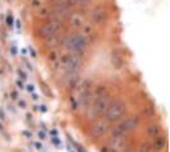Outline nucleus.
Returning <instances> with one entry per match:
<instances>
[{"label": "nucleus", "instance_id": "19", "mask_svg": "<svg viewBox=\"0 0 170 152\" xmlns=\"http://www.w3.org/2000/svg\"><path fill=\"white\" fill-rule=\"evenodd\" d=\"M77 152H87L82 146H77Z\"/></svg>", "mask_w": 170, "mask_h": 152}, {"label": "nucleus", "instance_id": "26", "mask_svg": "<svg viewBox=\"0 0 170 152\" xmlns=\"http://www.w3.org/2000/svg\"><path fill=\"white\" fill-rule=\"evenodd\" d=\"M12 22H13V18H12V17H8V19H6V23L10 26V24H12Z\"/></svg>", "mask_w": 170, "mask_h": 152}, {"label": "nucleus", "instance_id": "35", "mask_svg": "<svg viewBox=\"0 0 170 152\" xmlns=\"http://www.w3.org/2000/svg\"><path fill=\"white\" fill-rule=\"evenodd\" d=\"M0 132H4V129H3V125L0 124Z\"/></svg>", "mask_w": 170, "mask_h": 152}, {"label": "nucleus", "instance_id": "11", "mask_svg": "<svg viewBox=\"0 0 170 152\" xmlns=\"http://www.w3.org/2000/svg\"><path fill=\"white\" fill-rule=\"evenodd\" d=\"M165 144H166V140H165V137H162V135H158L156 137V140H155V143H153V148H155L156 151H160V150H162V148L165 147Z\"/></svg>", "mask_w": 170, "mask_h": 152}, {"label": "nucleus", "instance_id": "1", "mask_svg": "<svg viewBox=\"0 0 170 152\" xmlns=\"http://www.w3.org/2000/svg\"><path fill=\"white\" fill-rule=\"evenodd\" d=\"M124 112H126V105H124V102L119 101V100L113 101V102H110L106 112H105L106 120L111 121V123L118 121L119 119H121V116L124 115Z\"/></svg>", "mask_w": 170, "mask_h": 152}, {"label": "nucleus", "instance_id": "20", "mask_svg": "<svg viewBox=\"0 0 170 152\" xmlns=\"http://www.w3.org/2000/svg\"><path fill=\"white\" fill-rule=\"evenodd\" d=\"M23 134H24L27 138H31V137H32V133H31V132H27V130H24Z\"/></svg>", "mask_w": 170, "mask_h": 152}, {"label": "nucleus", "instance_id": "8", "mask_svg": "<svg viewBox=\"0 0 170 152\" xmlns=\"http://www.w3.org/2000/svg\"><path fill=\"white\" fill-rule=\"evenodd\" d=\"M108 129H109V125H108L106 121L99 120V121H96L95 124L91 127V130H90V133H91V135L94 138H99V137H102V135L106 133Z\"/></svg>", "mask_w": 170, "mask_h": 152}, {"label": "nucleus", "instance_id": "18", "mask_svg": "<svg viewBox=\"0 0 170 152\" xmlns=\"http://www.w3.org/2000/svg\"><path fill=\"white\" fill-rule=\"evenodd\" d=\"M18 74L21 76V78H22V79H26V78H27V77H26V74H24L23 72H22V70H18Z\"/></svg>", "mask_w": 170, "mask_h": 152}, {"label": "nucleus", "instance_id": "31", "mask_svg": "<svg viewBox=\"0 0 170 152\" xmlns=\"http://www.w3.org/2000/svg\"><path fill=\"white\" fill-rule=\"evenodd\" d=\"M41 111H46V106H41Z\"/></svg>", "mask_w": 170, "mask_h": 152}, {"label": "nucleus", "instance_id": "25", "mask_svg": "<svg viewBox=\"0 0 170 152\" xmlns=\"http://www.w3.org/2000/svg\"><path fill=\"white\" fill-rule=\"evenodd\" d=\"M53 142H54L55 144H60V143H62V142H60L59 140H56V137H54V138H53Z\"/></svg>", "mask_w": 170, "mask_h": 152}, {"label": "nucleus", "instance_id": "23", "mask_svg": "<svg viewBox=\"0 0 170 152\" xmlns=\"http://www.w3.org/2000/svg\"><path fill=\"white\" fill-rule=\"evenodd\" d=\"M35 147H36L37 150H41V148H42V144L38 143V142H37V143H35Z\"/></svg>", "mask_w": 170, "mask_h": 152}, {"label": "nucleus", "instance_id": "24", "mask_svg": "<svg viewBox=\"0 0 170 152\" xmlns=\"http://www.w3.org/2000/svg\"><path fill=\"white\" fill-rule=\"evenodd\" d=\"M27 91H28V92H32V91H33V86H32V85H28V86H27Z\"/></svg>", "mask_w": 170, "mask_h": 152}, {"label": "nucleus", "instance_id": "6", "mask_svg": "<svg viewBox=\"0 0 170 152\" xmlns=\"http://www.w3.org/2000/svg\"><path fill=\"white\" fill-rule=\"evenodd\" d=\"M59 26H60V22H56V21L49 22V23H45L42 27L40 28L41 37H44V38H51L58 32V28H59Z\"/></svg>", "mask_w": 170, "mask_h": 152}, {"label": "nucleus", "instance_id": "17", "mask_svg": "<svg viewBox=\"0 0 170 152\" xmlns=\"http://www.w3.org/2000/svg\"><path fill=\"white\" fill-rule=\"evenodd\" d=\"M0 119H3V120H4V119H5V114H4V110H3L1 108H0Z\"/></svg>", "mask_w": 170, "mask_h": 152}, {"label": "nucleus", "instance_id": "5", "mask_svg": "<svg viewBox=\"0 0 170 152\" xmlns=\"http://www.w3.org/2000/svg\"><path fill=\"white\" fill-rule=\"evenodd\" d=\"M139 124V116H132V118H128L127 120H124L119 127H117L114 129V135L115 134H124L127 132H130L133 129H136Z\"/></svg>", "mask_w": 170, "mask_h": 152}, {"label": "nucleus", "instance_id": "33", "mask_svg": "<svg viewBox=\"0 0 170 152\" xmlns=\"http://www.w3.org/2000/svg\"><path fill=\"white\" fill-rule=\"evenodd\" d=\"M12 96H13V99H17V93H15V92H13Z\"/></svg>", "mask_w": 170, "mask_h": 152}, {"label": "nucleus", "instance_id": "29", "mask_svg": "<svg viewBox=\"0 0 170 152\" xmlns=\"http://www.w3.org/2000/svg\"><path fill=\"white\" fill-rule=\"evenodd\" d=\"M17 86L19 87V88H23V85H22V82H19V81L17 82Z\"/></svg>", "mask_w": 170, "mask_h": 152}, {"label": "nucleus", "instance_id": "7", "mask_svg": "<svg viewBox=\"0 0 170 152\" xmlns=\"http://www.w3.org/2000/svg\"><path fill=\"white\" fill-rule=\"evenodd\" d=\"M124 148H127V138L123 134H115L110 143V151L121 152Z\"/></svg>", "mask_w": 170, "mask_h": 152}, {"label": "nucleus", "instance_id": "28", "mask_svg": "<svg viewBox=\"0 0 170 152\" xmlns=\"http://www.w3.org/2000/svg\"><path fill=\"white\" fill-rule=\"evenodd\" d=\"M30 51H31V54H32V56H36V53H35V51H33V49H32V47H30Z\"/></svg>", "mask_w": 170, "mask_h": 152}, {"label": "nucleus", "instance_id": "34", "mask_svg": "<svg viewBox=\"0 0 170 152\" xmlns=\"http://www.w3.org/2000/svg\"><path fill=\"white\" fill-rule=\"evenodd\" d=\"M32 99H33V100H37L38 97H37V95H32Z\"/></svg>", "mask_w": 170, "mask_h": 152}, {"label": "nucleus", "instance_id": "14", "mask_svg": "<svg viewBox=\"0 0 170 152\" xmlns=\"http://www.w3.org/2000/svg\"><path fill=\"white\" fill-rule=\"evenodd\" d=\"M153 112H155L153 106H146V108L143 109V111H142V115L146 116V118H150V116L153 115Z\"/></svg>", "mask_w": 170, "mask_h": 152}, {"label": "nucleus", "instance_id": "9", "mask_svg": "<svg viewBox=\"0 0 170 152\" xmlns=\"http://www.w3.org/2000/svg\"><path fill=\"white\" fill-rule=\"evenodd\" d=\"M91 18L94 19V22H96V23H99V24L104 23L108 18V12H106V9H105V6H101V5L96 6L91 13Z\"/></svg>", "mask_w": 170, "mask_h": 152}, {"label": "nucleus", "instance_id": "32", "mask_svg": "<svg viewBox=\"0 0 170 152\" xmlns=\"http://www.w3.org/2000/svg\"><path fill=\"white\" fill-rule=\"evenodd\" d=\"M32 4H33L35 6H37V5H40V4H38V1H36V0H35V1H33V3H32Z\"/></svg>", "mask_w": 170, "mask_h": 152}, {"label": "nucleus", "instance_id": "3", "mask_svg": "<svg viewBox=\"0 0 170 152\" xmlns=\"http://www.w3.org/2000/svg\"><path fill=\"white\" fill-rule=\"evenodd\" d=\"M110 102H111V97L108 92L97 96L95 100L94 108H92V115H94L95 118H100L101 115H104L105 112H106Z\"/></svg>", "mask_w": 170, "mask_h": 152}, {"label": "nucleus", "instance_id": "22", "mask_svg": "<svg viewBox=\"0 0 170 152\" xmlns=\"http://www.w3.org/2000/svg\"><path fill=\"white\" fill-rule=\"evenodd\" d=\"M38 137H40L41 140H44V138H45V132H42V130L38 132Z\"/></svg>", "mask_w": 170, "mask_h": 152}, {"label": "nucleus", "instance_id": "16", "mask_svg": "<svg viewBox=\"0 0 170 152\" xmlns=\"http://www.w3.org/2000/svg\"><path fill=\"white\" fill-rule=\"evenodd\" d=\"M139 152H151V144L150 143H145L141 146Z\"/></svg>", "mask_w": 170, "mask_h": 152}, {"label": "nucleus", "instance_id": "13", "mask_svg": "<svg viewBox=\"0 0 170 152\" xmlns=\"http://www.w3.org/2000/svg\"><path fill=\"white\" fill-rule=\"evenodd\" d=\"M159 132H160V128L158 125H150L148 128H147V135H148L150 138H156L159 135Z\"/></svg>", "mask_w": 170, "mask_h": 152}, {"label": "nucleus", "instance_id": "12", "mask_svg": "<svg viewBox=\"0 0 170 152\" xmlns=\"http://www.w3.org/2000/svg\"><path fill=\"white\" fill-rule=\"evenodd\" d=\"M111 64H113L114 68H117V69H120V68L123 67V59H121L120 55H118V54L111 55Z\"/></svg>", "mask_w": 170, "mask_h": 152}, {"label": "nucleus", "instance_id": "15", "mask_svg": "<svg viewBox=\"0 0 170 152\" xmlns=\"http://www.w3.org/2000/svg\"><path fill=\"white\" fill-rule=\"evenodd\" d=\"M38 15H40L41 18H47L50 15V9H46V8L41 9L40 13H38Z\"/></svg>", "mask_w": 170, "mask_h": 152}, {"label": "nucleus", "instance_id": "21", "mask_svg": "<svg viewBox=\"0 0 170 152\" xmlns=\"http://www.w3.org/2000/svg\"><path fill=\"white\" fill-rule=\"evenodd\" d=\"M49 58H50V60H55L56 59V54L55 53H51Z\"/></svg>", "mask_w": 170, "mask_h": 152}, {"label": "nucleus", "instance_id": "4", "mask_svg": "<svg viewBox=\"0 0 170 152\" xmlns=\"http://www.w3.org/2000/svg\"><path fill=\"white\" fill-rule=\"evenodd\" d=\"M79 63H81V58H79L78 53L67 54L60 59V65L68 72H76L77 68L79 67Z\"/></svg>", "mask_w": 170, "mask_h": 152}, {"label": "nucleus", "instance_id": "2", "mask_svg": "<svg viewBox=\"0 0 170 152\" xmlns=\"http://www.w3.org/2000/svg\"><path fill=\"white\" fill-rule=\"evenodd\" d=\"M65 47L74 51V53H81L87 47V38L81 33H74L67 38Z\"/></svg>", "mask_w": 170, "mask_h": 152}, {"label": "nucleus", "instance_id": "30", "mask_svg": "<svg viewBox=\"0 0 170 152\" xmlns=\"http://www.w3.org/2000/svg\"><path fill=\"white\" fill-rule=\"evenodd\" d=\"M123 152H134L133 150H130V148H127V150H124Z\"/></svg>", "mask_w": 170, "mask_h": 152}, {"label": "nucleus", "instance_id": "10", "mask_svg": "<svg viewBox=\"0 0 170 152\" xmlns=\"http://www.w3.org/2000/svg\"><path fill=\"white\" fill-rule=\"evenodd\" d=\"M79 83V77L77 72H69V77H68V81H67V86L69 88H76Z\"/></svg>", "mask_w": 170, "mask_h": 152}, {"label": "nucleus", "instance_id": "27", "mask_svg": "<svg viewBox=\"0 0 170 152\" xmlns=\"http://www.w3.org/2000/svg\"><path fill=\"white\" fill-rule=\"evenodd\" d=\"M19 106H21V108H24V106H26V102L21 100V101H19Z\"/></svg>", "mask_w": 170, "mask_h": 152}, {"label": "nucleus", "instance_id": "36", "mask_svg": "<svg viewBox=\"0 0 170 152\" xmlns=\"http://www.w3.org/2000/svg\"><path fill=\"white\" fill-rule=\"evenodd\" d=\"M69 152H73V151H72V150H70V148H69Z\"/></svg>", "mask_w": 170, "mask_h": 152}]
</instances>
